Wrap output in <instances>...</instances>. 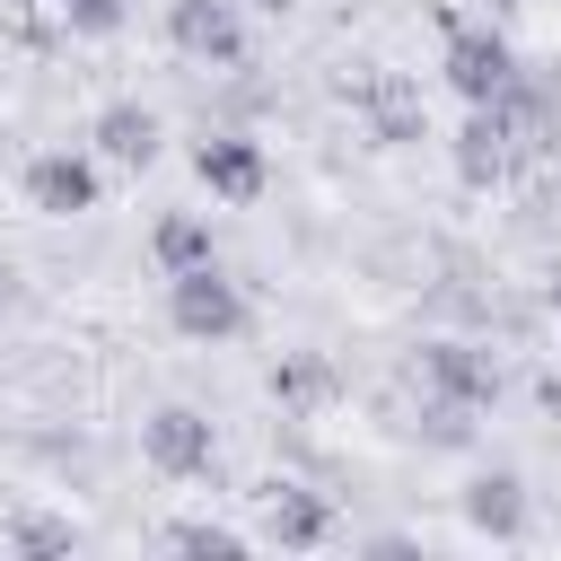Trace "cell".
I'll use <instances>...</instances> for the list:
<instances>
[{
    "label": "cell",
    "mask_w": 561,
    "mask_h": 561,
    "mask_svg": "<svg viewBox=\"0 0 561 561\" xmlns=\"http://www.w3.org/2000/svg\"><path fill=\"white\" fill-rule=\"evenodd\" d=\"M167 316H175V333H193V342H219V333H237L245 324V298L210 272V263H193V272H175V289H167Z\"/></svg>",
    "instance_id": "obj_1"
},
{
    "label": "cell",
    "mask_w": 561,
    "mask_h": 561,
    "mask_svg": "<svg viewBox=\"0 0 561 561\" xmlns=\"http://www.w3.org/2000/svg\"><path fill=\"white\" fill-rule=\"evenodd\" d=\"M9 543H18V552H70V543H79V526H61V517H18V526H9Z\"/></svg>",
    "instance_id": "obj_16"
},
{
    "label": "cell",
    "mask_w": 561,
    "mask_h": 561,
    "mask_svg": "<svg viewBox=\"0 0 561 561\" xmlns=\"http://www.w3.org/2000/svg\"><path fill=\"white\" fill-rule=\"evenodd\" d=\"M359 96H368V114H377L386 140H412V131H421V105H412L403 79H359Z\"/></svg>",
    "instance_id": "obj_13"
},
{
    "label": "cell",
    "mask_w": 561,
    "mask_h": 561,
    "mask_svg": "<svg viewBox=\"0 0 561 561\" xmlns=\"http://www.w3.org/2000/svg\"><path fill=\"white\" fill-rule=\"evenodd\" d=\"M26 193H35V210L70 219V210L96 202V167H88V158H35V167H26Z\"/></svg>",
    "instance_id": "obj_9"
},
{
    "label": "cell",
    "mask_w": 561,
    "mask_h": 561,
    "mask_svg": "<svg viewBox=\"0 0 561 561\" xmlns=\"http://www.w3.org/2000/svg\"><path fill=\"white\" fill-rule=\"evenodd\" d=\"M465 517H473L482 535H517V526H526V482H517V473H482V482H465Z\"/></svg>",
    "instance_id": "obj_10"
},
{
    "label": "cell",
    "mask_w": 561,
    "mask_h": 561,
    "mask_svg": "<svg viewBox=\"0 0 561 561\" xmlns=\"http://www.w3.org/2000/svg\"><path fill=\"white\" fill-rule=\"evenodd\" d=\"M552 298H561V289H552Z\"/></svg>",
    "instance_id": "obj_20"
},
{
    "label": "cell",
    "mask_w": 561,
    "mask_h": 561,
    "mask_svg": "<svg viewBox=\"0 0 561 561\" xmlns=\"http://www.w3.org/2000/svg\"><path fill=\"white\" fill-rule=\"evenodd\" d=\"M508 158H517L508 114H500V105H473V123L456 131V175H465V184H500V175H508Z\"/></svg>",
    "instance_id": "obj_4"
},
{
    "label": "cell",
    "mask_w": 561,
    "mask_h": 561,
    "mask_svg": "<svg viewBox=\"0 0 561 561\" xmlns=\"http://www.w3.org/2000/svg\"><path fill=\"white\" fill-rule=\"evenodd\" d=\"M167 35H175V53H193V61H237V53H245V26H237L228 0H175V9H167Z\"/></svg>",
    "instance_id": "obj_2"
},
{
    "label": "cell",
    "mask_w": 561,
    "mask_h": 561,
    "mask_svg": "<svg viewBox=\"0 0 561 561\" xmlns=\"http://www.w3.org/2000/svg\"><path fill=\"white\" fill-rule=\"evenodd\" d=\"M421 368H430V386H438L447 403H491V394H500V368H491V351H473V342H430Z\"/></svg>",
    "instance_id": "obj_5"
},
{
    "label": "cell",
    "mask_w": 561,
    "mask_h": 561,
    "mask_svg": "<svg viewBox=\"0 0 561 561\" xmlns=\"http://www.w3.org/2000/svg\"><path fill=\"white\" fill-rule=\"evenodd\" d=\"M535 394H543V412H552V421H561V368H552V377H543V386H535Z\"/></svg>",
    "instance_id": "obj_18"
},
{
    "label": "cell",
    "mask_w": 561,
    "mask_h": 561,
    "mask_svg": "<svg viewBox=\"0 0 561 561\" xmlns=\"http://www.w3.org/2000/svg\"><path fill=\"white\" fill-rule=\"evenodd\" d=\"M263 535L272 543H324L333 535V508L307 482H263Z\"/></svg>",
    "instance_id": "obj_7"
},
{
    "label": "cell",
    "mask_w": 561,
    "mask_h": 561,
    "mask_svg": "<svg viewBox=\"0 0 561 561\" xmlns=\"http://www.w3.org/2000/svg\"><path fill=\"white\" fill-rule=\"evenodd\" d=\"M263 9H289V0H263Z\"/></svg>",
    "instance_id": "obj_19"
},
{
    "label": "cell",
    "mask_w": 561,
    "mask_h": 561,
    "mask_svg": "<svg viewBox=\"0 0 561 561\" xmlns=\"http://www.w3.org/2000/svg\"><path fill=\"white\" fill-rule=\"evenodd\" d=\"M149 465L158 473H210V421L202 412H184V403H167V412H149Z\"/></svg>",
    "instance_id": "obj_3"
},
{
    "label": "cell",
    "mask_w": 561,
    "mask_h": 561,
    "mask_svg": "<svg viewBox=\"0 0 561 561\" xmlns=\"http://www.w3.org/2000/svg\"><path fill=\"white\" fill-rule=\"evenodd\" d=\"M61 18L88 26V35H114V26H123V0H61Z\"/></svg>",
    "instance_id": "obj_17"
},
{
    "label": "cell",
    "mask_w": 561,
    "mask_h": 561,
    "mask_svg": "<svg viewBox=\"0 0 561 561\" xmlns=\"http://www.w3.org/2000/svg\"><path fill=\"white\" fill-rule=\"evenodd\" d=\"M508 70H517V61H508L500 35H456V44H447V79H456V96H473V105H491V96L508 88Z\"/></svg>",
    "instance_id": "obj_8"
},
{
    "label": "cell",
    "mask_w": 561,
    "mask_h": 561,
    "mask_svg": "<svg viewBox=\"0 0 561 561\" xmlns=\"http://www.w3.org/2000/svg\"><path fill=\"white\" fill-rule=\"evenodd\" d=\"M167 543H175V552H210V561H237V552H245V543H237V526H210V517H175V526H167Z\"/></svg>",
    "instance_id": "obj_15"
},
{
    "label": "cell",
    "mask_w": 561,
    "mask_h": 561,
    "mask_svg": "<svg viewBox=\"0 0 561 561\" xmlns=\"http://www.w3.org/2000/svg\"><path fill=\"white\" fill-rule=\"evenodd\" d=\"M158 263H167V272L210 263V228H202V219H158Z\"/></svg>",
    "instance_id": "obj_14"
},
{
    "label": "cell",
    "mask_w": 561,
    "mask_h": 561,
    "mask_svg": "<svg viewBox=\"0 0 561 561\" xmlns=\"http://www.w3.org/2000/svg\"><path fill=\"white\" fill-rule=\"evenodd\" d=\"M272 394H280L289 412H316V403L333 394V368H324L316 351H280V359H272Z\"/></svg>",
    "instance_id": "obj_12"
},
{
    "label": "cell",
    "mask_w": 561,
    "mask_h": 561,
    "mask_svg": "<svg viewBox=\"0 0 561 561\" xmlns=\"http://www.w3.org/2000/svg\"><path fill=\"white\" fill-rule=\"evenodd\" d=\"M193 175H202L210 193H228V202H254V193H263V149L237 140V131H219V140L193 149Z\"/></svg>",
    "instance_id": "obj_6"
},
{
    "label": "cell",
    "mask_w": 561,
    "mask_h": 561,
    "mask_svg": "<svg viewBox=\"0 0 561 561\" xmlns=\"http://www.w3.org/2000/svg\"><path fill=\"white\" fill-rule=\"evenodd\" d=\"M96 149H105L114 167H149V158H158V123H149L140 105H105V114H96Z\"/></svg>",
    "instance_id": "obj_11"
}]
</instances>
